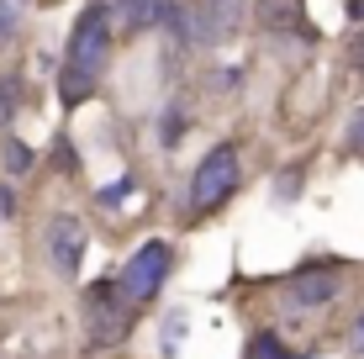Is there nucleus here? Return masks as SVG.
Returning a JSON list of instances; mask_svg holds the SVG:
<instances>
[{
	"label": "nucleus",
	"mask_w": 364,
	"mask_h": 359,
	"mask_svg": "<svg viewBox=\"0 0 364 359\" xmlns=\"http://www.w3.org/2000/svg\"><path fill=\"white\" fill-rule=\"evenodd\" d=\"M348 349H354V354H364V317L354 323V333H348Z\"/></svg>",
	"instance_id": "17"
},
{
	"label": "nucleus",
	"mask_w": 364,
	"mask_h": 359,
	"mask_svg": "<svg viewBox=\"0 0 364 359\" xmlns=\"http://www.w3.org/2000/svg\"><path fill=\"white\" fill-rule=\"evenodd\" d=\"M348 58H354V69H364V37L354 43V53H348Z\"/></svg>",
	"instance_id": "19"
},
{
	"label": "nucleus",
	"mask_w": 364,
	"mask_h": 359,
	"mask_svg": "<svg viewBox=\"0 0 364 359\" xmlns=\"http://www.w3.org/2000/svg\"><path fill=\"white\" fill-rule=\"evenodd\" d=\"M338 269H301V275L291 280V301L296 306H317V301H333L338 296Z\"/></svg>",
	"instance_id": "8"
},
{
	"label": "nucleus",
	"mask_w": 364,
	"mask_h": 359,
	"mask_svg": "<svg viewBox=\"0 0 364 359\" xmlns=\"http://www.w3.org/2000/svg\"><path fill=\"white\" fill-rule=\"evenodd\" d=\"M111 16H117L127 32H148V27H169V32H180L185 11L174 6V0H111Z\"/></svg>",
	"instance_id": "5"
},
{
	"label": "nucleus",
	"mask_w": 364,
	"mask_h": 359,
	"mask_svg": "<svg viewBox=\"0 0 364 359\" xmlns=\"http://www.w3.org/2000/svg\"><path fill=\"white\" fill-rule=\"evenodd\" d=\"M122 291H127V301H154L159 291H164V280H169V243H143L127 264H122Z\"/></svg>",
	"instance_id": "3"
},
{
	"label": "nucleus",
	"mask_w": 364,
	"mask_h": 359,
	"mask_svg": "<svg viewBox=\"0 0 364 359\" xmlns=\"http://www.w3.org/2000/svg\"><path fill=\"white\" fill-rule=\"evenodd\" d=\"M232 191H237V148H232V143H217V148L196 164L185 206H191V212H217Z\"/></svg>",
	"instance_id": "2"
},
{
	"label": "nucleus",
	"mask_w": 364,
	"mask_h": 359,
	"mask_svg": "<svg viewBox=\"0 0 364 359\" xmlns=\"http://www.w3.org/2000/svg\"><path fill=\"white\" fill-rule=\"evenodd\" d=\"M32 164H37V154H32L21 138H6V143H0V169H6L11 180H16V175H32Z\"/></svg>",
	"instance_id": "10"
},
{
	"label": "nucleus",
	"mask_w": 364,
	"mask_h": 359,
	"mask_svg": "<svg viewBox=\"0 0 364 359\" xmlns=\"http://www.w3.org/2000/svg\"><path fill=\"white\" fill-rule=\"evenodd\" d=\"M11 212H16V195H11V191H0V217H11Z\"/></svg>",
	"instance_id": "18"
},
{
	"label": "nucleus",
	"mask_w": 364,
	"mask_h": 359,
	"mask_svg": "<svg viewBox=\"0 0 364 359\" xmlns=\"http://www.w3.org/2000/svg\"><path fill=\"white\" fill-rule=\"evenodd\" d=\"M11 32H16V6H11V0H0V43H6Z\"/></svg>",
	"instance_id": "16"
},
{
	"label": "nucleus",
	"mask_w": 364,
	"mask_h": 359,
	"mask_svg": "<svg viewBox=\"0 0 364 359\" xmlns=\"http://www.w3.org/2000/svg\"><path fill=\"white\" fill-rule=\"evenodd\" d=\"M348 148H354V154H364V106L354 111V122H348Z\"/></svg>",
	"instance_id": "15"
},
{
	"label": "nucleus",
	"mask_w": 364,
	"mask_h": 359,
	"mask_svg": "<svg viewBox=\"0 0 364 359\" xmlns=\"http://www.w3.org/2000/svg\"><path fill=\"white\" fill-rule=\"evenodd\" d=\"M111 0H95V6L80 11L69 32V53H64V69H58V95L64 106H85L95 95V85L106 80V64H111Z\"/></svg>",
	"instance_id": "1"
},
{
	"label": "nucleus",
	"mask_w": 364,
	"mask_h": 359,
	"mask_svg": "<svg viewBox=\"0 0 364 359\" xmlns=\"http://www.w3.org/2000/svg\"><path fill=\"white\" fill-rule=\"evenodd\" d=\"M348 16H354V21H364V0H348Z\"/></svg>",
	"instance_id": "20"
},
{
	"label": "nucleus",
	"mask_w": 364,
	"mask_h": 359,
	"mask_svg": "<svg viewBox=\"0 0 364 359\" xmlns=\"http://www.w3.org/2000/svg\"><path fill=\"white\" fill-rule=\"evenodd\" d=\"M228 27H232V0H206V6H191V11H185V21H180V32L191 37V43H200V48L222 43Z\"/></svg>",
	"instance_id": "7"
},
{
	"label": "nucleus",
	"mask_w": 364,
	"mask_h": 359,
	"mask_svg": "<svg viewBox=\"0 0 364 359\" xmlns=\"http://www.w3.org/2000/svg\"><path fill=\"white\" fill-rule=\"evenodd\" d=\"M122 301H127V291H122V280H106V286H95L85 296V312H90V343H122L127 338V312H122Z\"/></svg>",
	"instance_id": "4"
},
{
	"label": "nucleus",
	"mask_w": 364,
	"mask_h": 359,
	"mask_svg": "<svg viewBox=\"0 0 364 359\" xmlns=\"http://www.w3.org/2000/svg\"><path fill=\"white\" fill-rule=\"evenodd\" d=\"M248 354H254V359H296V354L285 349L280 338H274V333H259V338H254V349H248Z\"/></svg>",
	"instance_id": "12"
},
{
	"label": "nucleus",
	"mask_w": 364,
	"mask_h": 359,
	"mask_svg": "<svg viewBox=\"0 0 364 359\" xmlns=\"http://www.w3.org/2000/svg\"><path fill=\"white\" fill-rule=\"evenodd\" d=\"M259 27H269V32H296V27H306L301 0H259Z\"/></svg>",
	"instance_id": "9"
},
{
	"label": "nucleus",
	"mask_w": 364,
	"mask_h": 359,
	"mask_svg": "<svg viewBox=\"0 0 364 359\" xmlns=\"http://www.w3.org/2000/svg\"><path fill=\"white\" fill-rule=\"evenodd\" d=\"M127 195H132V180H117V185H111V191H100L95 201H100V206H122V201H127Z\"/></svg>",
	"instance_id": "14"
},
{
	"label": "nucleus",
	"mask_w": 364,
	"mask_h": 359,
	"mask_svg": "<svg viewBox=\"0 0 364 359\" xmlns=\"http://www.w3.org/2000/svg\"><path fill=\"white\" fill-rule=\"evenodd\" d=\"M48 259L64 280L80 275V259H85V222L80 217H53L48 222Z\"/></svg>",
	"instance_id": "6"
},
{
	"label": "nucleus",
	"mask_w": 364,
	"mask_h": 359,
	"mask_svg": "<svg viewBox=\"0 0 364 359\" xmlns=\"http://www.w3.org/2000/svg\"><path fill=\"white\" fill-rule=\"evenodd\" d=\"M16 111H21V80H16V74H6V80H0V132L11 127Z\"/></svg>",
	"instance_id": "11"
},
{
	"label": "nucleus",
	"mask_w": 364,
	"mask_h": 359,
	"mask_svg": "<svg viewBox=\"0 0 364 359\" xmlns=\"http://www.w3.org/2000/svg\"><path fill=\"white\" fill-rule=\"evenodd\" d=\"M159 132H164V143H174V138L185 132V111H180V106H169V111H164V127H159Z\"/></svg>",
	"instance_id": "13"
}]
</instances>
